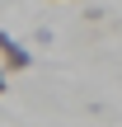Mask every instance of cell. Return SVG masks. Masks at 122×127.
Masks as SVG:
<instances>
[{"instance_id":"cell-1","label":"cell","mask_w":122,"mask_h":127,"mask_svg":"<svg viewBox=\"0 0 122 127\" xmlns=\"http://www.w3.org/2000/svg\"><path fill=\"white\" fill-rule=\"evenodd\" d=\"M0 61H5V71H28L33 66V52L24 42H14L9 33H0Z\"/></svg>"},{"instance_id":"cell-2","label":"cell","mask_w":122,"mask_h":127,"mask_svg":"<svg viewBox=\"0 0 122 127\" xmlns=\"http://www.w3.org/2000/svg\"><path fill=\"white\" fill-rule=\"evenodd\" d=\"M0 94H5V71H0Z\"/></svg>"}]
</instances>
